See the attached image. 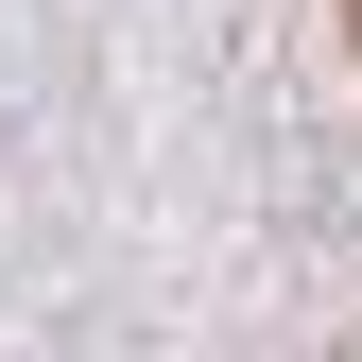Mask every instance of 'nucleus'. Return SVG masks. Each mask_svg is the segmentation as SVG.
<instances>
[{
	"label": "nucleus",
	"instance_id": "obj_1",
	"mask_svg": "<svg viewBox=\"0 0 362 362\" xmlns=\"http://www.w3.org/2000/svg\"><path fill=\"white\" fill-rule=\"evenodd\" d=\"M345 35H362V0H345Z\"/></svg>",
	"mask_w": 362,
	"mask_h": 362
}]
</instances>
